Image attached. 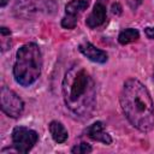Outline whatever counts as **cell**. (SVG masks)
<instances>
[{"mask_svg": "<svg viewBox=\"0 0 154 154\" xmlns=\"http://www.w3.org/2000/svg\"><path fill=\"white\" fill-rule=\"evenodd\" d=\"M61 89L66 107L78 118H89L96 102V85L90 73L72 65L64 76Z\"/></svg>", "mask_w": 154, "mask_h": 154, "instance_id": "cell-1", "label": "cell"}, {"mask_svg": "<svg viewBox=\"0 0 154 154\" xmlns=\"http://www.w3.org/2000/svg\"><path fill=\"white\" fill-rule=\"evenodd\" d=\"M0 101H1V109L2 112L11 117L17 118L22 114L24 109V102L23 100L11 89L7 87H2L0 90Z\"/></svg>", "mask_w": 154, "mask_h": 154, "instance_id": "cell-6", "label": "cell"}, {"mask_svg": "<svg viewBox=\"0 0 154 154\" xmlns=\"http://www.w3.org/2000/svg\"><path fill=\"white\" fill-rule=\"evenodd\" d=\"M48 129H49V132L52 135V138L57 142V143H63L67 140L69 137V134H67V130L65 129V126L58 122V120H53L49 123L48 125Z\"/></svg>", "mask_w": 154, "mask_h": 154, "instance_id": "cell-11", "label": "cell"}, {"mask_svg": "<svg viewBox=\"0 0 154 154\" xmlns=\"http://www.w3.org/2000/svg\"><path fill=\"white\" fill-rule=\"evenodd\" d=\"M0 31H1V35H2V36H5V35H11V31L7 30V28H5V26H1V28H0Z\"/></svg>", "mask_w": 154, "mask_h": 154, "instance_id": "cell-16", "label": "cell"}, {"mask_svg": "<svg viewBox=\"0 0 154 154\" xmlns=\"http://www.w3.org/2000/svg\"><path fill=\"white\" fill-rule=\"evenodd\" d=\"M37 140V132L25 126H16L12 131V146L18 153H28L31 150Z\"/></svg>", "mask_w": 154, "mask_h": 154, "instance_id": "cell-4", "label": "cell"}, {"mask_svg": "<svg viewBox=\"0 0 154 154\" xmlns=\"http://www.w3.org/2000/svg\"><path fill=\"white\" fill-rule=\"evenodd\" d=\"M153 79H154V72H153Z\"/></svg>", "mask_w": 154, "mask_h": 154, "instance_id": "cell-18", "label": "cell"}, {"mask_svg": "<svg viewBox=\"0 0 154 154\" xmlns=\"http://www.w3.org/2000/svg\"><path fill=\"white\" fill-rule=\"evenodd\" d=\"M90 0H72L65 6V16L61 19V26L73 29L77 25L78 18L88 8Z\"/></svg>", "mask_w": 154, "mask_h": 154, "instance_id": "cell-7", "label": "cell"}, {"mask_svg": "<svg viewBox=\"0 0 154 154\" xmlns=\"http://www.w3.org/2000/svg\"><path fill=\"white\" fill-rule=\"evenodd\" d=\"M71 152L75 153V154H87V153H90L91 152V147H90V144H88L85 142H82L79 144H76L71 149Z\"/></svg>", "mask_w": 154, "mask_h": 154, "instance_id": "cell-13", "label": "cell"}, {"mask_svg": "<svg viewBox=\"0 0 154 154\" xmlns=\"http://www.w3.org/2000/svg\"><path fill=\"white\" fill-rule=\"evenodd\" d=\"M42 69V55L40 47L29 42L23 45L16 54L13 76L18 84L29 87L37 81Z\"/></svg>", "mask_w": 154, "mask_h": 154, "instance_id": "cell-3", "label": "cell"}, {"mask_svg": "<svg viewBox=\"0 0 154 154\" xmlns=\"http://www.w3.org/2000/svg\"><path fill=\"white\" fill-rule=\"evenodd\" d=\"M144 34L150 38V40H154V26H148L144 29Z\"/></svg>", "mask_w": 154, "mask_h": 154, "instance_id": "cell-14", "label": "cell"}, {"mask_svg": "<svg viewBox=\"0 0 154 154\" xmlns=\"http://www.w3.org/2000/svg\"><path fill=\"white\" fill-rule=\"evenodd\" d=\"M78 49H79V52H81L83 55H85L89 60H91V61H94V63L103 64V63H106L107 59H108V55H107V53H106L105 51H102V49L95 47V46H94L93 43H90V42H83V43H81V45L78 46Z\"/></svg>", "mask_w": 154, "mask_h": 154, "instance_id": "cell-8", "label": "cell"}, {"mask_svg": "<svg viewBox=\"0 0 154 154\" xmlns=\"http://www.w3.org/2000/svg\"><path fill=\"white\" fill-rule=\"evenodd\" d=\"M140 38V32L137 29L134 28H126L122 30L118 35V41L120 45H128L134 41H137Z\"/></svg>", "mask_w": 154, "mask_h": 154, "instance_id": "cell-12", "label": "cell"}, {"mask_svg": "<svg viewBox=\"0 0 154 154\" xmlns=\"http://www.w3.org/2000/svg\"><path fill=\"white\" fill-rule=\"evenodd\" d=\"M106 17H107V12H106V7L101 2H96L93 11L90 12V14L85 19V24L90 28V29H94V28H97L100 25H102L106 20Z\"/></svg>", "mask_w": 154, "mask_h": 154, "instance_id": "cell-10", "label": "cell"}, {"mask_svg": "<svg viewBox=\"0 0 154 154\" xmlns=\"http://www.w3.org/2000/svg\"><path fill=\"white\" fill-rule=\"evenodd\" d=\"M85 135L89 138H91L93 141L101 142L103 144H111L112 143V138L105 131V126H103L102 122H95L91 125H89L85 130Z\"/></svg>", "mask_w": 154, "mask_h": 154, "instance_id": "cell-9", "label": "cell"}, {"mask_svg": "<svg viewBox=\"0 0 154 154\" xmlns=\"http://www.w3.org/2000/svg\"><path fill=\"white\" fill-rule=\"evenodd\" d=\"M7 1H8V0H1V4H0V5H1V7H5V6H6V4H7Z\"/></svg>", "mask_w": 154, "mask_h": 154, "instance_id": "cell-17", "label": "cell"}, {"mask_svg": "<svg viewBox=\"0 0 154 154\" xmlns=\"http://www.w3.org/2000/svg\"><path fill=\"white\" fill-rule=\"evenodd\" d=\"M120 105L132 126L142 132L154 128V103L148 89L138 79L125 81L120 93Z\"/></svg>", "mask_w": 154, "mask_h": 154, "instance_id": "cell-2", "label": "cell"}, {"mask_svg": "<svg viewBox=\"0 0 154 154\" xmlns=\"http://www.w3.org/2000/svg\"><path fill=\"white\" fill-rule=\"evenodd\" d=\"M53 0H16L14 10L18 16L24 18H30L32 16H37L42 12H49V10H54Z\"/></svg>", "mask_w": 154, "mask_h": 154, "instance_id": "cell-5", "label": "cell"}, {"mask_svg": "<svg viewBox=\"0 0 154 154\" xmlns=\"http://www.w3.org/2000/svg\"><path fill=\"white\" fill-rule=\"evenodd\" d=\"M112 12L116 13V14H120V13H122V7H120V5H119L118 2L113 4V6H112Z\"/></svg>", "mask_w": 154, "mask_h": 154, "instance_id": "cell-15", "label": "cell"}]
</instances>
